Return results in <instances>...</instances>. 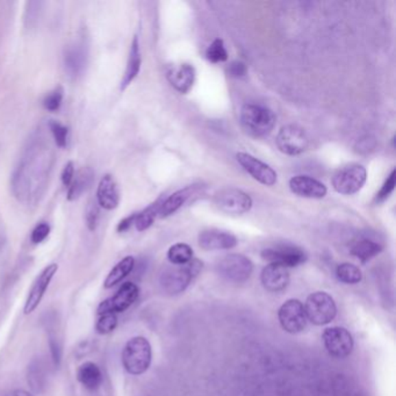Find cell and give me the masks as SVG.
Returning <instances> with one entry per match:
<instances>
[{
    "label": "cell",
    "mask_w": 396,
    "mask_h": 396,
    "mask_svg": "<svg viewBox=\"0 0 396 396\" xmlns=\"http://www.w3.org/2000/svg\"><path fill=\"white\" fill-rule=\"evenodd\" d=\"M48 342H49L50 356H51L54 366L60 367L62 357H63V347H62L60 338L57 336L56 332L53 331V329L49 330Z\"/></svg>",
    "instance_id": "cell-34"
},
{
    "label": "cell",
    "mask_w": 396,
    "mask_h": 396,
    "mask_svg": "<svg viewBox=\"0 0 396 396\" xmlns=\"http://www.w3.org/2000/svg\"><path fill=\"white\" fill-rule=\"evenodd\" d=\"M134 266H135V259H134V257H125L122 261H119V263L110 270L108 276L106 278L105 283H104L105 288L108 290V288H112V287L115 286L117 283H120L122 280L125 279L126 277L130 275V272L132 271Z\"/></svg>",
    "instance_id": "cell-26"
},
{
    "label": "cell",
    "mask_w": 396,
    "mask_h": 396,
    "mask_svg": "<svg viewBox=\"0 0 396 396\" xmlns=\"http://www.w3.org/2000/svg\"><path fill=\"white\" fill-rule=\"evenodd\" d=\"M290 271L281 265L268 264L263 268L261 275V283L265 290L272 293H279L286 290L290 283Z\"/></svg>",
    "instance_id": "cell-19"
},
{
    "label": "cell",
    "mask_w": 396,
    "mask_h": 396,
    "mask_svg": "<svg viewBox=\"0 0 396 396\" xmlns=\"http://www.w3.org/2000/svg\"><path fill=\"white\" fill-rule=\"evenodd\" d=\"M135 218H136V213L135 214H132V216H129L128 218H126V219L122 220L120 223H119V226H117V231L119 233H125V231H129L130 229V226L134 224L135 222Z\"/></svg>",
    "instance_id": "cell-42"
},
{
    "label": "cell",
    "mask_w": 396,
    "mask_h": 396,
    "mask_svg": "<svg viewBox=\"0 0 396 396\" xmlns=\"http://www.w3.org/2000/svg\"><path fill=\"white\" fill-rule=\"evenodd\" d=\"M89 60V45L86 38H82L77 41L72 42L65 50L63 55V65H65L67 75L75 80L83 75L86 69Z\"/></svg>",
    "instance_id": "cell-14"
},
{
    "label": "cell",
    "mask_w": 396,
    "mask_h": 396,
    "mask_svg": "<svg viewBox=\"0 0 396 396\" xmlns=\"http://www.w3.org/2000/svg\"><path fill=\"white\" fill-rule=\"evenodd\" d=\"M99 320L95 325V330L99 335H108L117 327V314L107 313L99 315Z\"/></svg>",
    "instance_id": "cell-33"
},
{
    "label": "cell",
    "mask_w": 396,
    "mask_h": 396,
    "mask_svg": "<svg viewBox=\"0 0 396 396\" xmlns=\"http://www.w3.org/2000/svg\"><path fill=\"white\" fill-rule=\"evenodd\" d=\"M97 202L100 207L105 208L107 211H113L119 206L120 194H119L117 183L110 174L104 176L99 183Z\"/></svg>",
    "instance_id": "cell-21"
},
{
    "label": "cell",
    "mask_w": 396,
    "mask_h": 396,
    "mask_svg": "<svg viewBox=\"0 0 396 396\" xmlns=\"http://www.w3.org/2000/svg\"><path fill=\"white\" fill-rule=\"evenodd\" d=\"M141 65H142V57H141L140 42H139V38L135 36L132 40V45H130L127 68H126L125 75L121 82V90H125L126 87L135 80L140 72Z\"/></svg>",
    "instance_id": "cell-23"
},
{
    "label": "cell",
    "mask_w": 396,
    "mask_h": 396,
    "mask_svg": "<svg viewBox=\"0 0 396 396\" xmlns=\"http://www.w3.org/2000/svg\"><path fill=\"white\" fill-rule=\"evenodd\" d=\"M27 382L35 394H41L42 392H45L47 382H48V374H47V369H45V365L41 359H34L28 365Z\"/></svg>",
    "instance_id": "cell-24"
},
{
    "label": "cell",
    "mask_w": 396,
    "mask_h": 396,
    "mask_svg": "<svg viewBox=\"0 0 396 396\" xmlns=\"http://www.w3.org/2000/svg\"><path fill=\"white\" fill-rule=\"evenodd\" d=\"M261 258L268 264L281 265L283 268H296L306 263L307 253L305 250L292 244H279L261 251Z\"/></svg>",
    "instance_id": "cell-10"
},
{
    "label": "cell",
    "mask_w": 396,
    "mask_h": 396,
    "mask_svg": "<svg viewBox=\"0 0 396 396\" xmlns=\"http://www.w3.org/2000/svg\"><path fill=\"white\" fill-rule=\"evenodd\" d=\"M367 179L366 169L360 164H349L337 171L332 177V186L336 192L351 196L359 192Z\"/></svg>",
    "instance_id": "cell-6"
},
{
    "label": "cell",
    "mask_w": 396,
    "mask_h": 396,
    "mask_svg": "<svg viewBox=\"0 0 396 396\" xmlns=\"http://www.w3.org/2000/svg\"><path fill=\"white\" fill-rule=\"evenodd\" d=\"M290 189L296 196L308 199H322L327 196V186L310 176L299 174L290 180Z\"/></svg>",
    "instance_id": "cell-18"
},
{
    "label": "cell",
    "mask_w": 396,
    "mask_h": 396,
    "mask_svg": "<svg viewBox=\"0 0 396 396\" xmlns=\"http://www.w3.org/2000/svg\"><path fill=\"white\" fill-rule=\"evenodd\" d=\"M14 396H32L30 395V393L26 392V391H23V389H20V391H16L14 393Z\"/></svg>",
    "instance_id": "cell-43"
},
{
    "label": "cell",
    "mask_w": 396,
    "mask_h": 396,
    "mask_svg": "<svg viewBox=\"0 0 396 396\" xmlns=\"http://www.w3.org/2000/svg\"><path fill=\"white\" fill-rule=\"evenodd\" d=\"M228 75L231 77H234V78H241V77H244L248 72V68L246 65L241 62V60H234L231 62L229 67H228Z\"/></svg>",
    "instance_id": "cell-40"
},
{
    "label": "cell",
    "mask_w": 396,
    "mask_h": 396,
    "mask_svg": "<svg viewBox=\"0 0 396 396\" xmlns=\"http://www.w3.org/2000/svg\"><path fill=\"white\" fill-rule=\"evenodd\" d=\"M167 259L176 266L187 264L193 259V249L186 243H176L167 251Z\"/></svg>",
    "instance_id": "cell-30"
},
{
    "label": "cell",
    "mask_w": 396,
    "mask_h": 396,
    "mask_svg": "<svg viewBox=\"0 0 396 396\" xmlns=\"http://www.w3.org/2000/svg\"><path fill=\"white\" fill-rule=\"evenodd\" d=\"M92 180H93V172L90 167H85L83 170H80L78 174H75V177H73V180L69 189V200L78 199L90 187Z\"/></svg>",
    "instance_id": "cell-28"
},
{
    "label": "cell",
    "mask_w": 396,
    "mask_h": 396,
    "mask_svg": "<svg viewBox=\"0 0 396 396\" xmlns=\"http://www.w3.org/2000/svg\"><path fill=\"white\" fill-rule=\"evenodd\" d=\"M152 350L145 337H132L126 343L122 351V365L132 375L145 373L151 365Z\"/></svg>",
    "instance_id": "cell-2"
},
{
    "label": "cell",
    "mask_w": 396,
    "mask_h": 396,
    "mask_svg": "<svg viewBox=\"0 0 396 396\" xmlns=\"http://www.w3.org/2000/svg\"><path fill=\"white\" fill-rule=\"evenodd\" d=\"M99 205L95 200H91L86 208V224L89 231H95L99 222Z\"/></svg>",
    "instance_id": "cell-37"
},
{
    "label": "cell",
    "mask_w": 396,
    "mask_h": 396,
    "mask_svg": "<svg viewBox=\"0 0 396 396\" xmlns=\"http://www.w3.org/2000/svg\"><path fill=\"white\" fill-rule=\"evenodd\" d=\"M196 192V186H187L185 189H179L166 199L163 200L159 208V218L164 219L167 216H172L176 211H179L184 205L187 202L189 198Z\"/></svg>",
    "instance_id": "cell-22"
},
{
    "label": "cell",
    "mask_w": 396,
    "mask_h": 396,
    "mask_svg": "<svg viewBox=\"0 0 396 396\" xmlns=\"http://www.w3.org/2000/svg\"><path fill=\"white\" fill-rule=\"evenodd\" d=\"M62 100H63V90L58 87L54 92H51L49 95H47V98L43 102V105H45V110H50V112H56L57 110H60Z\"/></svg>",
    "instance_id": "cell-38"
},
{
    "label": "cell",
    "mask_w": 396,
    "mask_h": 396,
    "mask_svg": "<svg viewBox=\"0 0 396 396\" xmlns=\"http://www.w3.org/2000/svg\"><path fill=\"white\" fill-rule=\"evenodd\" d=\"M73 177H75V166H73V163L68 162L65 164L63 172H62V183H63V185H71Z\"/></svg>",
    "instance_id": "cell-41"
},
{
    "label": "cell",
    "mask_w": 396,
    "mask_h": 396,
    "mask_svg": "<svg viewBox=\"0 0 396 396\" xmlns=\"http://www.w3.org/2000/svg\"><path fill=\"white\" fill-rule=\"evenodd\" d=\"M166 78L178 92L186 95L192 89L196 80V69L189 63L171 67L166 71Z\"/></svg>",
    "instance_id": "cell-20"
},
{
    "label": "cell",
    "mask_w": 396,
    "mask_h": 396,
    "mask_svg": "<svg viewBox=\"0 0 396 396\" xmlns=\"http://www.w3.org/2000/svg\"><path fill=\"white\" fill-rule=\"evenodd\" d=\"M163 199H159L154 204H151L149 207L145 208L141 213H136L135 224L136 229L139 231H147L148 228L152 226L156 218L159 216V208L162 205Z\"/></svg>",
    "instance_id": "cell-29"
},
{
    "label": "cell",
    "mask_w": 396,
    "mask_h": 396,
    "mask_svg": "<svg viewBox=\"0 0 396 396\" xmlns=\"http://www.w3.org/2000/svg\"><path fill=\"white\" fill-rule=\"evenodd\" d=\"M322 340L329 355L335 358H347L351 355L355 342L350 331L343 327H330L322 335Z\"/></svg>",
    "instance_id": "cell-12"
},
{
    "label": "cell",
    "mask_w": 396,
    "mask_h": 396,
    "mask_svg": "<svg viewBox=\"0 0 396 396\" xmlns=\"http://www.w3.org/2000/svg\"><path fill=\"white\" fill-rule=\"evenodd\" d=\"M280 325L288 334H299L307 327L305 307L298 299H290L278 310Z\"/></svg>",
    "instance_id": "cell-11"
},
{
    "label": "cell",
    "mask_w": 396,
    "mask_h": 396,
    "mask_svg": "<svg viewBox=\"0 0 396 396\" xmlns=\"http://www.w3.org/2000/svg\"><path fill=\"white\" fill-rule=\"evenodd\" d=\"M253 261L248 257L231 253L223 257L218 264L220 276L231 283H246L253 275Z\"/></svg>",
    "instance_id": "cell-8"
},
{
    "label": "cell",
    "mask_w": 396,
    "mask_h": 396,
    "mask_svg": "<svg viewBox=\"0 0 396 396\" xmlns=\"http://www.w3.org/2000/svg\"><path fill=\"white\" fill-rule=\"evenodd\" d=\"M77 379L89 391H97L102 382V371L95 362H84L77 371Z\"/></svg>",
    "instance_id": "cell-25"
},
{
    "label": "cell",
    "mask_w": 396,
    "mask_h": 396,
    "mask_svg": "<svg viewBox=\"0 0 396 396\" xmlns=\"http://www.w3.org/2000/svg\"><path fill=\"white\" fill-rule=\"evenodd\" d=\"M206 58L214 65L226 62L228 60V51L221 38H216L211 42V45L206 50Z\"/></svg>",
    "instance_id": "cell-32"
},
{
    "label": "cell",
    "mask_w": 396,
    "mask_h": 396,
    "mask_svg": "<svg viewBox=\"0 0 396 396\" xmlns=\"http://www.w3.org/2000/svg\"><path fill=\"white\" fill-rule=\"evenodd\" d=\"M394 189H395V169H393L392 172L384 183V185L382 186V189L377 192V196H375V201L377 204L387 200Z\"/></svg>",
    "instance_id": "cell-36"
},
{
    "label": "cell",
    "mask_w": 396,
    "mask_h": 396,
    "mask_svg": "<svg viewBox=\"0 0 396 396\" xmlns=\"http://www.w3.org/2000/svg\"><path fill=\"white\" fill-rule=\"evenodd\" d=\"M50 233V226L48 223L42 222L38 226H35L34 231L32 233L30 240L34 244H40L45 241V238L48 237Z\"/></svg>",
    "instance_id": "cell-39"
},
{
    "label": "cell",
    "mask_w": 396,
    "mask_h": 396,
    "mask_svg": "<svg viewBox=\"0 0 396 396\" xmlns=\"http://www.w3.org/2000/svg\"><path fill=\"white\" fill-rule=\"evenodd\" d=\"M277 117L271 110L264 106L246 104L241 110L243 129L253 137L270 135L276 126Z\"/></svg>",
    "instance_id": "cell-3"
},
{
    "label": "cell",
    "mask_w": 396,
    "mask_h": 396,
    "mask_svg": "<svg viewBox=\"0 0 396 396\" xmlns=\"http://www.w3.org/2000/svg\"><path fill=\"white\" fill-rule=\"evenodd\" d=\"M382 246L371 240H360L352 244L350 253L362 263H367L382 253Z\"/></svg>",
    "instance_id": "cell-27"
},
{
    "label": "cell",
    "mask_w": 396,
    "mask_h": 396,
    "mask_svg": "<svg viewBox=\"0 0 396 396\" xmlns=\"http://www.w3.org/2000/svg\"><path fill=\"white\" fill-rule=\"evenodd\" d=\"M139 295H140V288L136 283H130V281L122 283V286L117 290L113 296L106 299L99 305L98 314L102 315V314L107 313H124L128 310L129 307L134 305Z\"/></svg>",
    "instance_id": "cell-13"
},
{
    "label": "cell",
    "mask_w": 396,
    "mask_h": 396,
    "mask_svg": "<svg viewBox=\"0 0 396 396\" xmlns=\"http://www.w3.org/2000/svg\"><path fill=\"white\" fill-rule=\"evenodd\" d=\"M57 270H58V265L49 264L45 266L40 275L36 277L33 286L30 288L28 296H27L26 302H25V307H23V313L26 315L33 313L38 305L41 303L42 299L45 296V291L48 290L54 276L56 275Z\"/></svg>",
    "instance_id": "cell-15"
},
{
    "label": "cell",
    "mask_w": 396,
    "mask_h": 396,
    "mask_svg": "<svg viewBox=\"0 0 396 396\" xmlns=\"http://www.w3.org/2000/svg\"><path fill=\"white\" fill-rule=\"evenodd\" d=\"M51 165L53 152L49 144L40 137L30 141L12 179L13 191L19 200L30 202L41 196Z\"/></svg>",
    "instance_id": "cell-1"
},
{
    "label": "cell",
    "mask_w": 396,
    "mask_h": 396,
    "mask_svg": "<svg viewBox=\"0 0 396 396\" xmlns=\"http://www.w3.org/2000/svg\"><path fill=\"white\" fill-rule=\"evenodd\" d=\"M202 266H204L202 261L192 259L187 264L180 265L177 268H166L161 277V283L164 291L170 294H179L181 292L185 291L194 278L199 276Z\"/></svg>",
    "instance_id": "cell-4"
},
{
    "label": "cell",
    "mask_w": 396,
    "mask_h": 396,
    "mask_svg": "<svg viewBox=\"0 0 396 396\" xmlns=\"http://www.w3.org/2000/svg\"><path fill=\"white\" fill-rule=\"evenodd\" d=\"M50 132L53 134L55 143L60 148H65L68 142V128L63 125H60V122L51 120L49 122Z\"/></svg>",
    "instance_id": "cell-35"
},
{
    "label": "cell",
    "mask_w": 396,
    "mask_h": 396,
    "mask_svg": "<svg viewBox=\"0 0 396 396\" xmlns=\"http://www.w3.org/2000/svg\"><path fill=\"white\" fill-rule=\"evenodd\" d=\"M236 159H237V162L241 164L242 167L253 179L259 181L263 185L273 186L276 184L277 179H278L277 172L266 163L261 162L259 159L253 157L250 154H246V152H238Z\"/></svg>",
    "instance_id": "cell-16"
},
{
    "label": "cell",
    "mask_w": 396,
    "mask_h": 396,
    "mask_svg": "<svg viewBox=\"0 0 396 396\" xmlns=\"http://www.w3.org/2000/svg\"><path fill=\"white\" fill-rule=\"evenodd\" d=\"M277 147L283 154L298 156L310 147V137L306 130L296 125H287L277 135Z\"/></svg>",
    "instance_id": "cell-9"
},
{
    "label": "cell",
    "mask_w": 396,
    "mask_h": 396,
    "mask_svg": "<svg viewBox=\"0 0 396 396\" xmlns=\"http://www.w3.org/2000/svg\"><path fill=\"white\" fill-rule=\"evenodd\" d=\"M303 307L307 320L315 325H328L337 315L335 300L325 292H315L310 294Z\"/></svg>",
    "instance_id": "cell-5"
},
{
    "label": "cell",
    "mask_w": 396,
    "mask_h": 396,
    "mask_svg": "<svg viewBox=\"0 0 396 396\" xmlns=\"http://www.w3.org/2000/svg\"><path fill=\"white\" fill-rule=\"evenodd\" d=\"M198 243L201 249L216 251V250L233 249L237 246L238 241L235 235L228 231L208 229L201 231L198 236Z\"/></svg>",
    "instance_id": "cell-17"
},
{
    "label": "cell",
    "mask_w": 396,
    "mask_h": 396,
    "mask_svg": "<svg viewBox=\"0 0 396 396\" xmlns=\"http://www.w3.org/2000/svg\"><path fill=\"white\" fill-rule=\"evenodd\" d=\"M336 276L340 281L347 285H356L362 280V273L360 268L350 263L340 264L336 268Z\"/></svg>",
    "instance_id": "cell-31"
},
{
    "label": "cell",
    "mask_w": 396,
    "mask_h": 396,
    "mask_svg": "<svg viewBox=\"0 0 396 396\" xmlns=\"http://www.w3.org/2000/svg\"><path fill=\"white\" fill-rule=\"evenodd\" d=\"M213 201L220 211L229 216H243L253 207V199L241 189H220L214 194Z\"/></svg>",
    "instance_id": "cell-7"
}]
</instances>
